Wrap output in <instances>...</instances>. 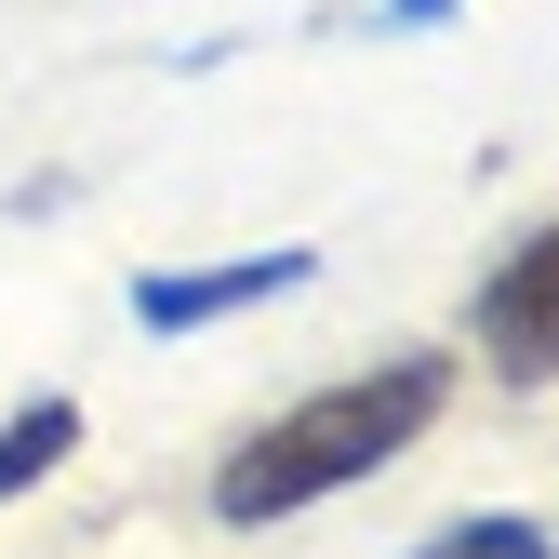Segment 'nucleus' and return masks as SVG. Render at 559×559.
I'll use <instances>...</instances> for the list:
<instances>
[{"label":"nucleus","instance_id":"f257e3e1","mask_svg":"<svg viewBox=\"0 0 559 559\" xmlns=\"http://www.w3.org/2000/svg\"><path fill=\"white\" fill-rule=\"evenodd\" d=\"M440 400H453V360H440V346H400V360L346 373V386H320L294 413H266V427L227 440V466H214V520L227 533H266V520L346 493V479H373L386 453H413V440L440 427Z\"/></svg>","mask_w":559,"mask_h":559},{"label":"nucleus","instance_id":"423d86ee","mask_svg":"<svg viewBox=\"0 0 559 559\" xmlns=\"http://www.w3.org/2000/svg\"><path fill=\"white\" fill-rule=\"evenodd\" d=\"M386 14H400V27H440V14H466V0H386Z\"/></svg>","mask_w":559,"mask_h":559},{"label":"nucleus","instance_id":"f03ea898","mask_svg":"<svg viewBox=\"0 0 559 559\" xmlns=\"http://www.w3.org/2000/svg\"><path fill=\"white\" fill-rule=\"evenodd\" d=\"M479 360L507 386H559V214L479 280Z\"/></svg>","mask_w":559,"mask_h":559},{"label":"nucleus","instance_id":"7ed1b4c3","mask_svg":"<svg viewBox=\"0 0 559 559\" xmlns=\"http://www.w3.org/2000/svg\"><path fill=\"white\" fill-rule=\"evenodd\" d=\"M307 266H320L307 240H266V253H227V266H147V280H133V320H147V333H214V320H240L266 294H294Z\"/></svg>","mask_w":559,"mask_h":559},{"label":"nucleus","instance_id":"20e7f679","mask_svg":"<svg viewBox=\"0 0 559 559\" xmlns=\"http://www.w3.org/2000/svg\"><path fill=\"white\" fill-rule=\"evenodd\" d=\"M67 453H81V400H14V413H0V507L40 493Z\"/></svg>","mask_w":559,"mask_h":559},{"label":"nucleus","instance_id":"39448f33","mask_svg":"<svg viewBox=\"0 0 559 559\" xmlns=\"http://www.w3.org/2000/svg\"><path fill=\"white\" fill-rule=\"evenodd\" d=\"M413 559H559V533H546V520H520V507H493V520H453V533H427Z\"/></svg>","mask_w":559,"mask_h":559}]
</instances>
